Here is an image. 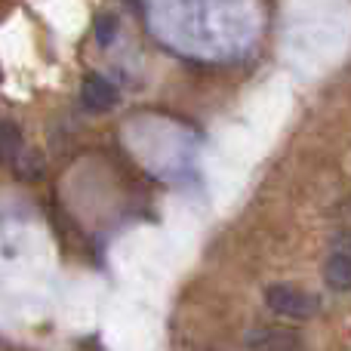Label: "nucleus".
<instances>
[{"mask_svg": "<svg viewBox=\"0 0 351 351\" xmlns=\"http://www.w3.org/2000/svg\"><path fill=\"white\" fill-rule=\"evenodd\" d=\"M80 102H84L86 111H111L117 105V90L102 77V74H86L84 86H80Z\"/></svg>", "mask_w": 351, "mask_h": 351, "instance_id": "nucleus-3", "label": "nucleus"}, {"mask_svg": "<svg viewBox=\"0 0 351 351\" xmlns=\"http://www.w3.org/2000/svg\"><path fill=\"white\" fill-rule=\"evenodd\" d=\"M28 152L22 142V130L12 121H0V167H16L19 158Z\"/></svg>", "mask_w": 351, "mask_h": 351, "instance_id": "nucleus-5", "label": "nucleus"}, {"mask_svg": "<svg viewBox=\"0 0 351 351\" xmlns=\"http://www.w3.org/2000/svg\"><path fill=\"white\" fill-rule=\"evenodd\" d=\"M324 284L336 293H348L351 290V253L348 250H339L327 259L324 265Z\"/></svg>", "mask_w": 351, "mask_h": 351, "instance_id": "nucleus-4", "label": "nucleus"}, {"mask_svg": "<svg viewBox=\"0 0 351 351\" xmlns=\"http://www.w3.org/2000/svg\"><path fill=\"white\" fill-rule=\"evenodd\" d=\"M114 37H117V19L99 16L96 19V40H99V47H108Z\"/></svg>", "mask_w": 351, "mask_h": 351, "instance_id": "nucleus-6", "label": "nucleus"}, {"mask_svg": "<svg viewBox=\"0 0 351 351\" xmlns=\"http://www.w3.org/2000/svg\"><path fill=\"white\" fill-rule=\"evenodd\" d=\"M262 299H265L268 311L284 317V321H311V317L321 311V299L311 296V293L302 290V287H293V284L265 287Z\"/></svg>", "mask_w": 351, "mask_h": 351, "instance_id": "nucleus-1", "label": "nucleus"}, {"mask_svg": "<svg viewBox=\"0 0 351 351\" xmlns=\"http://www.w3.org/2000/svg\"><path fill=\"white\" fill-rule=\"evenodd\" d=\"M250 351H302L305 339L299 330L284 327V324H259L247 333Z\"/></svg>", "mask_w": 351, "mask_h": 351, "instance_id": "nucleus-2", "label": "nucleus"}]
</instances>
